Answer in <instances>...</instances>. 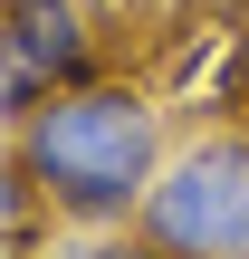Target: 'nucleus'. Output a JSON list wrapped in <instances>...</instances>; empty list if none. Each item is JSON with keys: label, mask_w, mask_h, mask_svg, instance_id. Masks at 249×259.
I'll return each mask as SVG.
<instances>
[{"label": "nucleus", "mask_w": 249, "mask_h": 259, "mask_svg": "<svg viewBox=\"0 0 249 259\" xmlns=\"http://www.w3.org/2000/svg\"><path fill=\"white\" fill-rule=\"evenodd\" d=\"M10 154L67 231H106V221H134L163 173V106L144 87L86 77L67 96H38L10 125Z\"/></svg>", "instance_id": "1"}, {"label": "nucleus", "mask_w": 249, "mask_h": 259, "mask_svg": "<svg viewBox=\"0 0 249 259\" xmlns=\"http://www.w3.org/2000/svg\"><path fill=\"white\" fill-rule=\"evenodd\" d=\"M134 231L154 259H249V135H192L163 154Z\"/></svg>", "instance_id": "2"}, {"label": "nucleus", "mask_w": 249, "mask_h": 259, "mask_svg": "<svg viewBox=\"0 0 249 259\" xmlns=\"http://www.w3.org/2000/svg\"><path fill=\"white\" fill-rule=\"evenodd\" d=\"M86 77H96L86 0H0V106H10V125L38 96H67Z\"/></svg>", "instance_id": "3"}, {"label": "nucleus", "mask_w": 249, "mask_h": 259, "mask_svg": "<svg viewBox=\"0 0 249 259\" xmlns=\"http://www.w3.org/2000/svg\"><path fill=\"white\" fill-rule=\"evenodd\" d=\"M38 259H154V240H144L134 221H106V231H67V240H48Z\"/></svg>", "instance_id": "4"}, {"label": "nucleus", "mask_w": 249, "mask_h": 259, "mask_svg": "<svg viewBox=\"0 0 249 259\" xmlns=\"http://www.w3.org/2000/svg\"><path fill=\"white\" fill-rule=\"evenodd\" d=\"M38 211H48V202H38V183L19 173V154H0V240H19Z\"/></svg>", "instance_id": "5"}, {"label": "nucleus", "mask_w": 249, "mask_h": 259, "mask_svg": "<svg viewBox=\"0 0 249 259\" xmlns=\"http://www.w3.org/2000/svg\"><path fill=\"white\" fill-rule=\"evenodd\" d=\"M0 125H10V106H0Z\"/></svg>", "instance_id": "6"}]
</instances>
